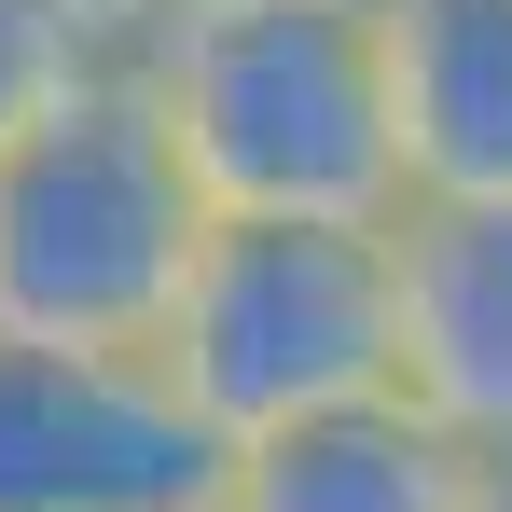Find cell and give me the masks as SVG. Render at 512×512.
I'll use <instances>...</instances> for the list:
<instances>
[{
    "instance_id": "obj_1",
    "label": "cell",
    "mask_w": 512,
    "mask_h": 512,
    "mask_svg": "<svg viewBox=\"0 0 512 512\" xmlns=\"http://www.w3.org/2000/svg\"><path fill=\"white\" fill-rule=\"evenodd\" d=\"M208 222H402V111L374 0H180L139 42Z\"/></svg>"
},
{
    "instance_id": "obj_2",
    "label": "cell",
    "mask_w": 512,
    "mask_h": 512,
    "mask_svg": "<svg viewBox=\"0 0 512 512\" xmlns=\"http://www.w3.org/2000/svg\"><path fill=\"white\" fill-rule=\"evenodd\" d=\"M194 250H208V194L180 167L139 56L70 84L0 153V333L14 346H125V360H153Z\"/></svg>"
},
{
    "instance_id": "obj_3",
    "label": "cell",
    "mask_w": 512,
    "mask_h": 512,
    "mask_svg": "<svg viewBox=\"0 0 512 512\" xmlns=\"http://www.w3.org/2000/svg\"><path fill=\"white\" fill-rule=\"evenodd\" d=\"M388 236L402 222H208L153 360L222 457L402 388V250Z\"/></svg>"
},
{
    "instance_id": "obj_4",
    "label": "cell",
    "mask_w": 512,
    "mask_h": 512,
    "mask_svg": "<svg viewBox=\"0 0 512 512\" xmlns=\"http://www.w3.org/2000/svg\"><path fill=\"white\" fill-rule=\"evenodd\" d=\"M222 471L167 360L0 333V512H222Z\"/></svg>"
},
{
    "instance_id": "obj_5",
    "label": "cell",
    "mask_w": 512,
    "mask_h": 512,
    "mask_svg": "<svg viewBox=\"0 0 512 512\" xmlns=\"http://www.w3.org/2000/svg\"><path fill=\"white\" fill-rule=\"evenodd\" d=\"M402 402L512 457V208H402Z\"/></svg>"
},
{
    "instance_id": "obj_6",
    "label": "cell",
    "mask_w": 512,
    "mask_h": 512,
    "mask_svg": "<svg viewBox=\"0 0 512 512\" xmlns=\"http://www.w3.org/2000/svg\"><path fill=\"white\" fill-rule=\"evenodd\" d=\"M416 208H512V0H374Z\"/></svg>"
},
{
    "instance_id": "obj_7",
    "label": "cell",
    "mask_w": 512,
    "mask_h": 512,
    "mask_svg": "<svg viewBox=\"0 0 512 512\" xmlns=\"http://www.w3.org/2000/svg\"><path fill=\"white\" fill-rule=\"evenodd\" d=\"M471 499H485V457L457 429H429L402 388L305 416L277 443H236V471H222V512H471Z\"/></svg>"
},
{
    "instance_id": "obj_8",
    "label": "cell",
    "mask_w": 512,
    "mask_h": 512,
    "mask_svg": "<svg viewBox=\"0 0 512 512\" xmlns=\"http://www.w3.org/2000/svg\"><path fill=\"white\" fill-rule=\"evenodd\" d=\"M97 70H111V56H97L56 0H0V153H14L70 84H97Z\"/></svg>"
},
{
    "instance_id": "obj_9",
    "label": "cell",
    "mask_w": 512,
    "mask_h": 512,
    "mask_svg": "<svg viewBox=\"0 0 512 512\" xmlns=\"http://www.w3.org/2000/svg\"><path fill=\"white\" fill-rule=\"evenodd\" d=\"M56 14H70V28H84L97 56H139V42H153V28H167V0H56Z\"/></svg>"
},
{
    "instance_id": "obj_10",
    "label": "cell",
    "mask_w": 512,
    "mask_h": 512,
    "mask_svg": "<svg viewBox=\"0 0 512 512\" xmlns=\"http://www.w3.org/2000/svg\"><path fill=\"white\" fill-rule=\"evenodd\" d=\"M471 512H512V457H499V471H485V499H471Z\"/></svg>"
},
{
    "instance_id": "obj_11",
    "label": "cell",
    "mask_w": 512,
    "mask_h": 512,
    "mask_svg": "<svg viewBox=\"0 0 512 512\" xmlns=\"http://www.w3.org/2000/svg\"><path fill=\"white\" fill-rule=\"evenodd\" d=\"M167 14H180V0H167Z\"/></svg>"
}]
</instances>
